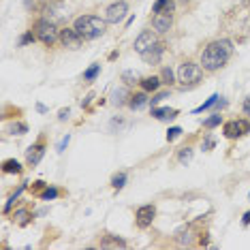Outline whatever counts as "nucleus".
Wrapping results in <instances>:
<instances>
[{"label": "nucleus", "instance_id": "nucleus-28", "mask_svg": "<svg viewBox=\"0 0 250 250\" xmlns=\"http://www.w3.org/2000/svg\"><path fill=\"white\" fill-rule=\"evenodd\" d=\"M39 197L43 199V201H52V199H56L58 197V188H54V186H47L43 193L39 195Z\"/></svg>", "mask_w": 250, "mask_h": 250}, {"label": "nucleus", "instance_id": "nucleus-22", "mask_svg": "<svg viewBox=\"0 0 250 250\" xmlns=\"http://www.w3.org/2000/svg\"><path fill=\"white\" fill-rule=\"evenodd\" d=\"M193 148H182L180 152H178V162H180V165H188L190 161H193Z\"/></svg>", "mask_w": 250, "mask_h": 250}, {"label": "nucleus", "instance_id": "nucleus-26", "mask_svg": "<svg viewBox=\"0 0 250 250\" xmlns=\"http://www.w3.org/2000/svg\"><path fill=\"white\" fill-rule=\"evenodd\" d=\"M35 41H36V35H35V32H32V28H30L28 32H24V35H21V39H19L18 45H19V47H26V45H30V43H35Z\"/></svg>", "mask_w": 250, "mask_h": 250}, {"label": "nucleus", "instance_id": "nucleus-40", "mask_svg": "<svg viewBox=\"0 0 250 250\" xmlns=\"http://www.w3.org/2000/svg\"><path fill=\"white\" fill-rule=\"evenodd\" d=\"M242 222H244V225H250V212H246V214H244V218H242Z\"/></svg>", "mask_w": 250, "mask_h": 250}, {"label": "nucleus", "instance_id": "nucleus-6", "mask_svg": "<svg viewBox=\"0 0 250 250\" xmlns=\"http://www.w3.org/2000/svg\"><path fill=\"white\" fill-rule=\"evenodd\" d=\"M126 13H128L126 0H116V2H111L109 7L105 9V19H107V24H120V21H124V18H126Z\"/></svg>", "mask_w": 250, "mask_h": 250}, {"label": "nucleus", "instance_id": "nucleus-34", "mask_svg": "<svg viewBox=\"0 0 250 250\" xmlns=\"http://www.w3.org/2000/svg\"><path fill=\"white\" fill-rule=\"evenodd\" d=\"M214 145H216V139L212 137V135H208V137H205V141H203V150L210 152L212 148H214Z\"/></svg>", "mask_w": 250, "mask_h": 250}, {"label": "nucleus", "instance_id": "nucleus-30", "mask_svg": "<svg viewBox=\"0 0 250 250\" xmlns=\"http://www.w3.org/2000/svg\"><path fill=\"white\" fill-rule=\"evenodd\" d=\"M180 135H182V128L180 126H173V128H169V133H167V141L171 143V141H176Z\"/></svg>", "mask_w": 250, "mask_h": 250}, {"label": "nucleus", "instance_id": "nucleus-16", "mask_svg": "<svg viewBox=\"0 0 250 250\" xmlns=\"http://www.w3.org/2000/svg\"><path fill=\"white\" fill-rule=\"evenodd\" d=\"M152 118H156V120H173V118H178V109H169V107H152Z\"/></svg>", "mask_w": 250, "mask_h": 250}, {"label": "nucleus", "instance_id": "nucleus-13", "mask_svg": "<svg viewBox=\"0 0 250 250\" xmlns=\"http://www.w3.org/2000/svg\"><path fill=\"white\" fill-rule=\"evenodd\" d=\"M43 156H45V143H43V139H41V141H36L35 145H30V148H28L26 161H28L30 167H35V165H39V162H41Z\"/></svg>", "mask_w": 250, "mask_h": 250}, {"label": "nucleus", "instance_id": "nucleus-11", "mask_svg": "<svg viewBox=\"0 0 250 250\" xmlns=\"http://www.w3.org/2000/svg\"><path fill=\"white\" fill-rule=\"evenodd\" d=\"M152 28L159 35H167L173 28V13H154L152 15Z\"/></svg>", "mask_w": 250, "mask_h": 250}, {"label": "nucleus", "instance_id": "nucleus-23", "mask_svg": "<svg viewBox=\"0 0 250 250\" xmlns=\"http://www.w3.org/2000/svg\"><path fill=\"white\" fill-rule=\"evenodd\" d=\"M220 122H222V116H220V113H214V116H210L208 120H203V128L212 130V128L220 126Z\"/></svg>", "mask_w": 250, "mask_h": 250}, {"label": "nucleus", "instance_id": "nucleus-37", "mask_svg": "<svg viewBox=\"0 0 250 250\" xmlns=\"http://www.w3.org/2000/svg\"><path fill=\"white\" fill-rule=\"evenodd\" d=\"M69 139H71V137L67 135V137H64V139L60 141V143H58V152H64V148H67V143H69Z\"/></svg>", "mask_w": 250, "mask_h": 250}, {"label": "nucleus", "instance_id": "nucleus-18", "mask_svg": "<svg viewBox=\"0 0 250 250\" xmlns=\"http://www.w3.org/2000/svg\"><path fill=\"white\" fill-rule=\"evenodd\" d=\"M101 248H126V242L120 240V237H111V235H105L101 242Z\"/></svg>", "mask_w": 250, "mask_h": 250}, {"label": "nucleus", "instance_id": "nucleus-27", "mask_svg": "<svg viewBox=\"0 0 250 250\" xmlns=\"http://www.w3.org/2000/svg\"><path fill=\"white\" fill-rule=\"evenodd\" d=\"M99 73H101V64H92V67L84 73V79H86V81H94Z\"/></svg>", "mask_w": 250, "mask_h": 250}, {"label": "nucleus", "instance_id": "nucleus-9", "mask_svg": "<svg viewBox=\"0 0 250 250\" xmlns=\"http://www.w3.org/2000/svg\"><path fill=\"white\" fill-rule=\"evenodd\" d=\"M154 216H156V208L154 205H141L135 212V222H137L139 229H148V227L154 222Z\"/></svg>", "mask_w": 250, "mask_h": 250}, {"label": "nucleus", "instance_id": "nucleus-39", "mask_svg": "<svg viewBox=\"0 0 250 250\" xmlns=\"http://www.w3.org/2000/svg\"><path fill=\"white\" fill-rule=\"evenodd\" d=\"M176 2H178V4H180V7H184V9H186V7H188V4H190V2H193V0H176Z\"/></svg>", "mask_w": 250, "mask_h": 250}, {"label": "nucleus", "instance_id": "nucleus-7", "mask_svg": "<svg viewBox=\"0 0 250 250\" xmlns=\"http://www.w3.org/2000/svg\"><path fill=\"white\" fill-rule=\"evenodd\" d=\"M41 18L58 24V21L64 18V4L60 2V0H47V2L41 7Z\"/></svg>", "mask_w": 250, "mask_h": 250}, {"label": "nucleus", "instance_id": "nucleus-1", "mask_svg": "<svg viewBox=\"0 0 250 250\" xmlns=\"http://www.w3.org/2000/svg\"><path fill=\"white\" fill-rule=\"evenodd\" d=\"M233 54V43L229 39H216V41H210L208 45L203 47L199 56V64L203 67L205 73H216L229 62Z\"/></svg>", "mask_w": 250, "mask_h": 250}, {"label": "nucleus", "instance_id": "nucleus-19", "mask_svg": "<svg viewBox=\"0 0 250 250\" xmlns=\"http://www.w3.org/2000/svg\"><path fill=\"white\" fill-rule=\"evenodd\" d=\"M30 220H32V214H30L28 210H18V212H13V222H18L19 227H26Z\"/></svg>", "mask_w": 250, "mask_h": 250}, {"label": "nucleus", "instance_id": "nucleus-15", "mask_svg": "<svg viewBox=\"0 0 250 250\" xmlns=\"http://www.w3.org/2000/svg\"><path fill=\"white\" fill-rule=\"evenodd\" d=\"M148 94H150V92H145V90H143V92H137V94H130V99H128V107H130V109H135V111L141 109V107H145V105L150 103Z\"/></svg>", "mask_w": 250, "mask_h": 250}, {"label": "nucleus", "instance_id": "nucleus-21", "mask_svg": "<svg viewBox=\"0 0 250 250\" xmlns=\"http://www.w3.org/2000/svg\"><path fill=\"white\" fill-rule=\"evenodd\" d=\"M128 99H130V94L126 88H118L113 92V103H116V105H124V103L128 105Z\"/></svg>", "mask_w": 250, "mask_h": 250}, {"label": "nucleus", "instance_id": "nucleus-4", "mask_svg": "<svg viewBox=\"0 0 250 250\" xmlns=\"http://www.w3.org/2000/svg\"><path fill=\"white\" fill-rule=\"evenodd\" d=\"M201 79H203V67L199 62L184 60L178 67V81H180L182 88H195Z\"/></svg>", "mask_w": 250, "mask_h": 250}, {"label": "nucleus", "instance_id": "nucleus-29", "mask_svg": "<svg viewBox=\"0 0 250 250\" xmlns=\"http://www.w3.org/2000/svg\"><path fill=\"white\" fill-rule=\"evenodd\" d=\"M218 99H220L218 94H212L210 99L205 101V103H203V105H201V107H197V109H195V111H203V109H210L212 105H216V103H218Z\"/></svg>", "mask_w": 250, "mask_h": 250}, {"label": "nucleus", "instance_id": "nucleus-35", "mask_svg": "<svg viewBox=\"0 0 250 250\" xmlns=\"http://www.w3.org/2000/svg\"><path fill=\"white\" fill-rule=\"evenodd\" d=\"M122 81H126V84L130 86V84H135V81H137V75L130 73V71H126V73L122 75Z\"/></svg>", "mask_w": 250, "mask_h": 250}, {"label": "nucleus", "instance_id": "nucleus-17", "mask_svg": "<svg viewBox=\"0 0 250 250\" xmlns=\"http://www.w3.org/2000/svg\"><path fill=\"white\" fill-rule=\"evenodd\" d=\"M139 86H141V90H145V92H156V90H159L161 86H162V79L156 77V75H150V77L141 79Z\"/></svg>", "mask_w": 250, "mask_h": 250}, {"label": "nucleus", "instance_id": "nucleus-31", "mask_svg": "<svg viewBox=\"0 0 250 250\" xmlns=\"http://www.w3.org/2000/svg\"><path fill=\"white\" fill-rule=\"evenodd\" d=\"M47 186H50V184H45V182H35V184H32V186H30V190H32V193H35V195H41L43 193V190H45Z\"/></svg>", "mask_w": 250, "mask_h": 250}, {"label": "nucleus", "instance_id": "nucleus-41", "mask_svg": "<svg viewBox=\"0 0 250 250\" xmlns=\"http://www.w3.org/2000/svg\"><path fill=\"white\" fill-rule=\"evenodd\" d=\"M58 118H60V120H67V118H69V109H62V111H60V116H58Z\"/></svg>", "mask_w": 250, "mask_h": 250}, {"label": "nucleus", "instance_id": "nucleus-2", "mask_svg": "<svg viewBox=\"0 0 250 250\" xmlns=\"http://www.w3.org/2000/svg\"><path fill=\"white\" fill-rule=\"evenodd\" d=\"M73 28L81 35V39L84 41H94L99 39V36L105 35L107 30V19L105 18H99V15H79L77 19L73 21Z\"/></svg>", "mask_w": 250, "mask_h": 250}, {"label": "nucleus", "instance_id": "nucleus-25", "mask_svg": "<svg viewBox=\"0 0 250 250\" xmlns=\"http://www.w3.org/2000/svg\"><path fill=\"white\" fill-rule=\"evenodd\" d=\"M124 184H126V173H124V171H120V173H116V176H113V178H111V186H113V188H116V190H120V188L124 186Z\"/></svg>", "mask_w": 250, "mask_h": 250}, {"label": "nucleus", "instance_id": "nucleus-14", "mask_svg": "<svg viewBox=\"0 0 250 250\" xmlns=\"http://www.w3.org/2000/svg\"><path fill=\"white\" fill-rule=\"evenodd\" d=\"M176 0H156L152 4V13H176Z\"/></svg>", "mask_w": 250, "mask_h": 250}, {"label": "nucleus", "instance_id": "nucleus-5", "mask_svg": "<svg viewBox=\"0 0 250 250\" xmlns=\"http://www.w3.org/2000/svg\"><path fill=\"white\" fill-rule=\"evenodd\" d=\"M246 133H250V122L246 118H240V120H229L222 124V135L227 139H237V137H244Z\"/></svg>", "mask_w": 250, "mask_h": 250}, {"label": "nucleus", "instance_id": "nucleus-12", "mask_svg": "<svg viewBox=\"0 0 250 250\" xmlns=\"http://www.w3.org/2000/svg\"><path fill=\"white\" fill-rule=\"evenodd\" d=\"M165 50H167L165 41H156L150 50H145L143 54H141V60H143L145 64H159L161 58H162V54H165Z\"/></svg>", "mask_w": 250, "mask_h": 250}, {"label": "nucleus", "instance_id": "nucleus-36", "mask_svg": "<svg viewBox=\"0 0 250 250\" xmlns=\"http://www.w3.org/2000/svg\"><path fill=\"white\" fill-rule=\"evenodd\" d=\"M242 111H244V116H248L250 118V96L246 101H244V105H242Z\"/></svg>", "mask_w": 250, "mask_h": 250}, {"label": "nucleus", "instance_id": "nucleus-8", "mask_svg": "<svg viewBox=\"0 0 250 250\" xmlns=\"http://www.w3.org/2000/svg\"><path fill=\"white\" fill-rule=\"evenodd\" d=\"M156 41H161L159 39V32H156V30H143V32H141V35L137 36V39H135V52H137L139 54V56H141V54H143L145 50H150V47L152 45H154V43Z\"/></svg>", "mask_w": 250, "mask_h": 250}, {"label": "nucleus", "instance_id": "nucleus-10", "mask_svg": "<svg viewBox=\"0 0 250 250\" xmlns=\"http://www.w3.org/2000/svg\"><path fill=\"white\" fill-rule=\"evenodd\" d=\"M60 43L67 50H79L84 39H81V35L75 28H60Z\"/></svg>", "mask_w": 250, "mask_h": 250}, {"label": "nucleus", "instance_id": "nucleus-20", "mask_svg": "<svg viewBox=\"0 0 250 250\" xmlns=\"http://www.w3.org/2000/svg\"><path fill=\"white\" fill-rule=\"evenodd\" d=\"M21 171L24 169H21V165L15 159H9V161L2 162V173H15V176H19Z\"/></svg>", "mask_w": 250, "mask_h": 250}, {"label": "nucleus", "instance_id": "nucleus-3", "mask_svg": "<svg viewBox=\"0 0 250 250\" xmlns=\"http://www.w3.org/2000/svg\"><path fill=\"white\" fill-rule=\"evenodd\" d=\"M32 32L36 35V41H41L45 47H54L58 41H60V30H58V26L45 18H39L35 24H32Z\"/></svg>", "mask_w": 250, "mask_h": 250}, {"label": "nucleus", "instance_id": "nucleus-33", "mask_svg": "<svg viewBox=\"0 0 250 250\" xmlns=\"http://www.w3.org/2000/svg\"><path fill=\"white\" fill-rule=\"evenodd\" d=\"M167 96H169V92H159V94H156L154 99H150V105H152V107H156L162 99H167Z\"/></svg>", "mask_w": 250, "mask_h": 250}, {"label": "nucleus", "instance_id": "nucleus-38", "mask_svg": "<svg viewBox=\"0 0 250 250\" xmlns=\"http://www.w3.org/2000/svg\"><path fill=\"white\" fill-rule=\"evenodd\" d=\"M26 2V9L32 11V9H36V0H24Z\"/></svg>", "mask_w": 250, "mask_h": 250}, {"label": "nucleus", "instance_id": "nucleus-32", "mask_svg": "<svg viewBox=\"0 0 250 250\" xmlns=\"http://www.w3.org/2000/svg\"><path fill=\"white\" fill-rule=\"evenodd\" d=\"M11 130H13L15 135H24V133H28V126H26L24 122H18V124H13V126H11Z\"/></svg>", "mask_w": 250, "mask_h": 250}, {"label": "nucleus", "instance_id": "nucleus-24", "mask_svg": "<svg viewBox=\"0 0 250 250\" xmlns=\"http://www.w3.org/2000/svg\"><path fill=\"white\" fill-rule=\"evenodd\" d=\"M161 79H162V84L165 86H173L176 84V77H173V71L169 69V67H165L161 71Z\"/></svg>", "mask_w": 250, "mask_h": 250}]
</instances>
